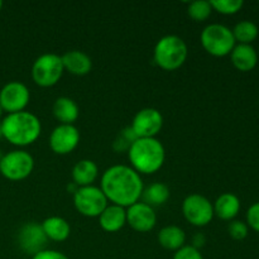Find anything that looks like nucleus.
<instances>
[{"instance_id":"nucleus-1","label":"nucleus","mask_w":259,"mask_h":259,"mask_svg":"<svg viewBox=\"0 0 259 259\" xmlns=\"http://www.w3.org/2000/svg\"><path fill=\"white\" fill-rule=\"evenodd\" d=\"M100 189L108 201L121 207H129L139 201L144 185L141 175L125 164H115L101 176Z\"/></svg>"},{"instance_id":"nucleus-2","label":"nucleus","mask_w":259,"mask_h":259,"mask_svg":"<svg viewBox=\"0 0 259 259\" xmlns=\"http://www.w3.org/2000/svg\"><path fill=\"white\" fill-rule=\"evenodd\" d=\"M0 131L2 136L13 146L25 147L39 138L42 124L37 115L23 110L8 114L0 124Z\"/></svg>"},{"instance_id":"nucleus-3","label":"nucleus","mask_w":259,"mask_h":259,"mask_svg":"<svg viewBox=\"0 0 259 259\" xmlns=\"http://www.w3.org/2000/svg\"><path fill=\"white\" fill-rule=\"evenodd\" d=\"M132 168L139 175H152L162 168L166 151L157 138H137L128 151Z\"/></svg>"},{"instance_id":"nucleus-4","label":"nucleus","mask_w":259,"mask_h":259,"mask_svg":"<svg viewBox=\"0 0 259 259\" xmlns=\"http://www.w3.org/2000/svg\"><path fill=\"white\" fill-rule=\"evenodd\" d=\"M189 48L181 37L168 34L156 43L153 61L164 71H175L181 67L187 60Z\"/></svg>"},{"instance_id":"nucleus-5","label":"nucleus","mask_w":259,"mask_h":259,"mask_svg":"<svg viewBox=\"0 0 259 259\" xmlns=\"http://www.w3.org/2000/svg\"><path fill=\"white\" fill-rule=\"evenodd\" d=\"M200 40L204 50L214 57H224L230 55L237 43L232 29L219 23L206 25L200 34Z\"/></svg>"},{"instance_id":"nucleus-6","label":"nucleus","mask_w":259,"mask_h":259,"mask_svg":"<svg viewBox=\"0 0 259 259\" xmlns=\"http://www.w3.org/2000/svg\"><path fill=\"white\" fill-rule=\"evenodd\" d=\"M63 71L65 68L61 56L56 53H45L33 63L32 78L40 88H51L60 81Z\"/></svg>"},{"instance_id":"nucleus-7","label":"nucleus","mask_w":259,"mask_h":259,"mask_svg":"<svg viewBox=\"0 0 259 259\" xmlns=\"http://www.w3.org/2000/svg\"><path fill=\"white\" fill-rule=\"evenodd\" d=\"M34 159L32 154L23 149H15L3 154L0 159V174L10 181H20L32 174Z\"/></svg>"},{"instance_id":"nucleus-8","label":"nucleus","mask_w":259,"mask_h":259,"mask_svg":"<svg viewBox=\"0 0 259 259\" xmlns=\"http://www.w3.org/2000/svg\"><path fill=\"white\" fill-rule=\"evenodd\" d=\"M108 199L100 187L94 185L78 187L73 194V205L81 215L86 218H99L108 206Z\"/></svg>"},{"instance_id":"nucleus-9","label":"nucleus","mask_w":259,"mask_h":259,"mask_svg":"<svg viewBox=\"0 0 259 259\" xmlns=\"http://www.w3.org/2000/svg\"><path fill=\"white\" fill-rule=\"evenodd\" d=\"M182 214L191 225L197 228L210 224L214 214V206L207 197L200 194H191L182 202Z\"/></svg>"},{"instance_id":"nucleus-10","label":"nucleus","mask_w":259,"mask_h":259,"mask_svg":"<svg viewBox=\"0 0 259 259\" xmlns=\"http://www.w3.org/2000/svg\"><path fill=\"white\" fill-rule=\"evenodd\" d=\"M29 99V89L20 81H10L0 90V106L8 114L24 110Z\"/></svg>"},{"instance_id":"nucleus-11","label":"nucleus","mask_w":259,"mask_h":259,"mask_svg":"<svg viewBox=\"0 0 259 259\" xmlns=\"http://www.w3.org/2000/svg\"><path fill=\"white\" fill-rule=\"evenodd\" d=\"M163 126V116L154 108H144L134 115L131 128L138 138H156Z\"/></svg>"},{"instance_id":"nucleus-12","label":"nucleus","mask_w":259,"mask_h":259,"mask_svg":"<svg viewBox=\"0 0 259 259\" xmlns=\"http://www.w3.org/2000/svg\"><path fill=\"white\" fill-rule=\"evenodd\" d=\"M80 143V132L75 125L60 124L52 131L50 136V147L56 154L71 153Z\"/></svg>"},{"instance_id":"nucleus-13","label":"nucleus","mask_w":259,"mask_h":259,"mask_svg":"<svg viewBox=\"0 0 259 259\" xmlns=\"http://www.w3.org/2000/svg\"><path fill=\"white\" fill-rule=\"evenodd\" d=\"M47 240L42 225L34 222L25 223L18 232V244L20 249L32 257L46 249Z\"/></svg>"},{"instance_id":"nucleus-14","label":"nucleus","mask_w":259,"mask_h":259,"mask_svg":"<svg viewBox=\"0 0 259 259\" xmlns=\"http://www.w3.org/2000/svg\"><path fill=\"white\" fill-rule=\"evenodd\" d=\"M157 215L152 206L138 201L126 207V224L138 233H148L156 227Z\"/></svg>"},{"instance_id":"nucleus-15","label":"nucleus","mask_w":259,"mask_h":259,"mask_svg":"<svg viewBox=\"0 0 259 259\" xmlns=\"http://www.w3.org/2000/svg\"><path fill=\"white\" fill-rule=\"evenodd\" d=\"M230 61L238 71L249 72L257 66L258 53L252 45H235L230 52Z\"/></svg>"},{"instance_id":"nucleus-16","label":"nucleus","mask_w":259,"mask_h":259,"mask_svg":"<svg viewBox=\"0 0 259 259\" xmlns=\"http://www.w3.org/2000/svg\"><path fill=\"white\" fill-rule=\"evenodd\" d=\"M63 68L75 76H85L93 68V61L90 56L78 50H72L61 56Z\"/></svg>"},{"instance_id":"nucleus-17","label":"nucleus","mask_w":259,"mask_h":259,"mask_svg":"<svg viewBox=\"0 0 259 259\" xmlns=\"http://www.w3.org/2000/svg\"><path fill=\"white\" fill-rule=\"evenodd\" d=\"M101 229L108 233H116L126 224V210L118 205H108L99 217Z\"/></svg>"},{"instance_id":"nucleus-18","label":"nucleus","mask_w":259,"mask_h":259,"mask_svg":"<svg viewBox=\"0 0 259 259\" xmlns=\"http://www.w3.org/2000/svg\"><path fill=\"white\" fill-rule=\"evenodd\" d=\"M212 206H214V214L219 219L230 222V220H234L235 217L239 214L242 205L237 195L232 192H225L218 197Z\"/></svg>"},{"instance_id":"nucleus-19","label":"nucleus","mask_w":259,"mask_h":259,"mask_svg":"<svg viewBox=\"0 0 259 259\" xmlns=\"http://www.w3.org/2000/svg\"><path fill=\"white\" fill-rule=\"evenodd\" d=\"M99 176V167L91 159H81L72 168V182L77 187L91 186Z\"/></svg>"},{"instance_id":"nucleus-20","label":"nucleus","mask_w":259,"mask_h":259,"mask_svg":"<svg viewBox=\"0 0 259 259\" xmlns=\"http://www.w3.org/2000/svg\"><path fill=\"white\" fill-rule=\"evenodd\" d=\"M52 111L55 118L61 124H70V125H73L80 114L77 104L67 96H61V98L56 99V101L53 103Z\"/></svg>"},{"instance_id":"nucleus-21","label":"nucleus","mask_w":259,"mask_h":259,"mask_svg":"<svg viewBox=\"0 0 259 259\" xmlns=\"http://www.w3.org/2000/svg\"><path fill=\"white\" fill-rule=\"evenodd\" d=\"M42 229L48 240L65 242L71 233V227L66 219L61 217H50L42 223Z\"/></svg>"},{"instance_id":"nucleus-22","label":"nucleus","mask_w":259,"mask_h":259,"mask_svg":"<svg viewBox=\"0 0 259 259\" xmlns=\"http://www.w3.org/2000/svg\"><path fill=\"white\" fill-rule=\"evenodd\" d=\"M186 242V233L177 225H167L158 233V243L167 250H179Z\"/></svg>"},{"instance_id":"nucleus-23","label":"nucleus","mask_w":259,"mask_h":259,"mask_svg":"<svg viewBox=\"0 0 259 259\" xmlns=\"http://www.w3.org/2000/svg\"><path fill=\"white\" fill-rule=\"evenodd\" d=\"M168 186L162 182H153L149 186L144 187L143 194H142V199H143L144 204L149 205V206H161V205L166 204L167 200L169 199Z\"/></svg>"},{"instance_id":"nucleus-24","label":"nucleus","mask_w":259,"mask_h":259,"mask_svg":"<svg viewBox=\"0 0 259 259\" xmlns=\"http://www.w3.org/2000/svg\"><path fill=\"white\" fill-rule=\"evenodd\" d=\"M232 32L235 42H239V45H252L259 34L258 25L252 20H242L237 23Z\"/></svg>"},{"instance_id":"nucleus-25","label":"nucleus","mask_w":259,"mask_h":259,"mask_svg":"<svg viewBox=\"0 0 259 259\" xmlns=\"http://www.w3.org/2000/svg\"><path fill=\"white\" fill-rule=\"evenodd\" d=\"M187 13L195 22H204L211 15L212 8L207 0H195L189 4Z\"/></svg>"},{"instance_id":"nucleus-26","label":"nucleus","mask_w":259,"mask_h":259,"mask_svg":"<svg viewBox=\"0 0 259 259\" xmlns=\"http://www.w3.org/2000/svg\"><path fill=\"white\" fill-rule=\"evenodd\" d=\"M138 137L136 136V133L133 132V129L131 126H126V128L121 129L119 132L118 137L115 138L113 143V148L115 152H128L129 148L132 147V144L136 142V139Z\"/></svg>"},{"instance_id":"nucleus-27","label":"nucleus","mask_w":259,"mask_h":259,"mask_svg":"<svg viewBox=\"0 0 259 259\" xmlns=\"http://www.w3.org/2000/svg\"><path fill=\"white\" fill-rule=\"evenodd\" d=\"M212 10L224 15L237 14L243 8V0H210Z\"/></svg>"},{"instance_id":"nucleus-28","label":"nucleus","mask_w":259,"mask_h":259,"mask_svg":"<svg viewBox=\"0 0 259 259\" xmlns=\"http://www.w3.org/2000/svg\"><path fill=\"white\" fill-rule=\"evenodd\" d=\"M248 228L247 223L242 222V220H232L230 224L228 225V233L230 237L234 240H243L248 237Z\"/></svg>"},{"instance_id":"nucleus-29","label":"nucleus","mask_w":259,"mask_h":259,"mask_svg":"<svg viewBox=\"0 0 259 259\" xmlns=\"http://www.w3.org/2000/svg\"><path fill=\"white\" fill-rule=\"evenodd\" d=\"M174 259H204V257L200 253V250L192 245H184L175 252Z\"/></svg>"},{"instance_id":"nucleus-30","label":"nucleus","mask_w":259,"mask_h":259,"mask_svg":"<svg viewBox=\"0 0 259 259\" xmlns=\"http://www.w3.org/2000/svg\"><path fill=\"white\" fill-rule=\"evenodd\" d=\"M247 225L248 228L259 233V202L250 205L247 211Z\"/></svg>"},{"instance_id":"nucleus-31","label":"nucleus","mask_w":259,"mask_h":259,"mask_svg":"<svg viewBox=\"0 0 259 259\" xmlns=\"http://www.w3.org/2000/svg\"><path fill=\"white\" fill-rule=\"evenodd\" d=\"M30 259H70L66 254L53 249H45L42 252L37 253Z\"/></svg>"},{"instance_id":"nucleus-32","label":"nucleus","mask_w":259,"mask_h":259,"mask_svg":"<svg viewBox=\"0 0 259 259\" xmlns=\"http://www.w3.org/2000/svg\"><path fill=\"white\" fill-rule=\"evenodd\" d=\"M205 243H206V239H205V235L201 234V233H197V234L194 235L192 238V247L196 248V249L200 250V248L204 247Z\"/></svg>"},{"instance_id":"nucleus-33","label":"nucleus","mask_w":259,"mask_h":259,"mask_svg":"<svg viewBox=\"0 0 259 259\" xmlns=\"http://www.w3.org/2000/svg\"><path fill=\"white\" fill-rule=\"evenodd\" d=\"M3 111H4V110H3L2 106H0V118H2V115H3Z\"/></svg>"},{"instance_id":"nucleus-34","label":"nucleus","mask_w":259,"mask_h":259,"mask_svg":"<svg viewBox=\"0 0 259 259\" xmlns=\"http://www.w3.org/2000/svg\"><path fill=\"white\" fill-rule=\"evenodd\" d=\"M2 8H3V2L0 0V10H2Z\"/></svg>"},{"instance_id":"nucleus-35","label":"nucleus","mask_w":259,"mask_h":259,"mask_svg":"<svg viewBox=\"0 0 259 259\" xmlns=\"http://www.w3.org/2000/svg\"><path fill=\"white\" fill-rule=\"evenodd\" d=\"M2 157H3V153H2V151H0V159H2Z\"/></svg>"},{"instance_id":"nucleus-36","label":"nucleus","mask_w":259,"mask_h":259,"mask_svg":"<svg viewBox=\"0 0 259 259\" xmlns=\"http://www.w3.org/2000/svg\"><path fill=\"white\" fill-rule=\"evenodd\" d=\"M2 137H3V136H2V131H0V138H2Z\"/></svg>"}]
</instances>
